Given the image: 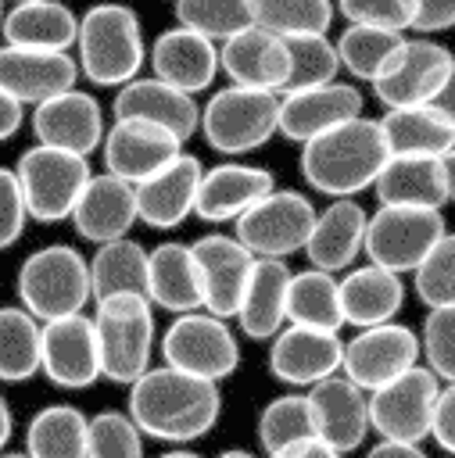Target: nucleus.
Instances as JSON below:
<instances>
[{"instance_id": "nucleus-1", "label": "nucleus", "mask_w": 455, "mask_h": 458, "mask_svg": "<svg viewBox=\"0 0 455 458\" xmlns=\"http://www.w3.org/2000/svg\"><path fill=\"white\" fill-rule=\"evenodd\" d=\"M125 415L136 422L143 437L186 444V440L204 437L219 422L222 390L211 379H197L168 365H158L129 383Z\"/></svg>"}, {"instance_id": "nucleus-2", "label": "nucleus", "mask_w": 455, "mask_h": 458, "mask_svg": "<svg viewBox=\"0 0 455 458\" xmlns=\"http://www.w3.org/2000/svg\"><path fill=\"white\" fill-rule=\"evenodd\" d=\"M387 143L376 118H348L301 143V175L326 197H355L369 190L387 161Z\"/></svg>"}, {"instance_id": "nucleus-3", "label": "nucleus", "mask_w": 455, "mask_h": 458, "mask_svg": "<svg viewBox=\"0 0 455 458\" xmlns=\"http://www.w3.org/2000/svg\"><path fill=\"white\" fill-rule=\"evenodd\" d=\"M75 47L79 75L93 86H125L147 61L140 14L118 0H104L82 11Z\"/></svg>"}, {"instance_id": "nucleus-4", "label": "nucleus", "mask_w": 455, "mask_h": 458, "mask_svg": "<svg viewBox=\"0 0 455 458\" xmlns=\"http://www.w3.org/2000/svg\"><path fill=\"white\" fill-rule=\"evenodd\" d=\"M93 333L100 351V376L129 386L150 369L154 351V304L136 293L93 301Z\"/></svg>"}, {"instance_id": "nucleus-5", "label": "nucleus", "mask_w": 455, "mask_h": 458, "mask_svg": "<svg viewBox=\"0 0 455 458\" xmlns=\"http://www.w3.org/2000/svg\"><path fill=\"white\" fill-rule=\"evenodd\" d=\"M90 268L86 258L68 243H50L32 250L18 268V304L36 318L79 315L90 304Z\"/></svg>"}, {"instance_id": "nucleus-6", "label": "nucleus", "mask_w": 455, "mask_h": 458, "mask_svg": "<svg viewBox=\"0 0 455 458\" xmlns=\"http://www.w3.org/2000/svg\"><path fill=\"white\" fill-rule=\"evenodd\" d=\"M276 122H279V93L251 89V86H222L201 107L197 132H204V140L219 154H247L269 143Z\"/></svg>"}, {"instance_id": "nucleus-7", "label": "nucleus", "mask_w": 455, "mask_h": 458, "mask_svg": "<svg viewBox=\"0 0 455 458\" xmlns=\"http://www.w3.org/2000/svg\"><path fill=\"white\" fill-rule=\"evenodd\" d=\"M448 233L441 208L416 204H380L365 222V258L387 272H416L419 261L434 250V243Z\"/></svg>"}, {"instance_id": "nucleus-8", "label": "nucleus", "mask_w": 455, "mask_h": 458, "mask_svg": "<svg viewBox=\"0 0 455 458\" xmlns=\"http://www.w3.org/2000/svg\"><path fill=\"white\" fill-rule=\"evenodd\" d=\"M14 175H18L29 218H36V222H64L93 172H90V161L79 157V154L32 143V147H25L18 154Z\"/></svg>"}, {"instance_id": "nucleus-9", "label": "nucleus", "mask_w": 455, "mask_h": 458, "mask_svg": "<svg viewBox=\"0 0 455 458\" xmlns=\"http://www.w3.org/2000/svg\"><path fill=\"white\" fill-rule=\"evenodd\" d=\"M161 358L168 369L197 376V379H226L240 365V344L226 318L208 311L176 315L161 336Z\"/></svg>"}, {"instance_id": "nucleus-10", "label": "nucleus", "mask_w": 455, "mask_h": 458, "mask_svg": "<svg viewBox=\"0 0 455 458\" xmlns=\"http://www.w3.org/2000/svg\"><path fill=\"white\" fill-rule=\"evenodd\" d=\"M437 390L441 379L426 365H412L391 383L369 390V433H376L380 440L423 444L430 437Z\"/></svg>"}, {"instance_id": "nucleus-11", "label": "nucleus", "mask_w": 455, "mask_h": 458, "mask_svg": "<svg viewBox=\"0 0 455 458\" xmlns=\"http://www.w3.org/2000/svg\"><path fill=\"white\" fill-rule=\"evenodd\" d=\"M315 222V204L297 190H269L236 218V240L254 258H287L305 247Z\"/></svg>"}, {"instance_id": "nucleus-12", "label": "nucleus", "mask_w": 455, "mask_h": 458, "mask_svg": "<svg viewBox=\"0 0 455 458\" xmlns=\"http://www.w3.org/2000/svg\"><path fill=\"white\" fill-rule=\"evenodd\" d=\"M412 365H419V336L401 322L365 326L351 340H344L340 376H348L365 394L391 383Z\"/></svg>"}, {"instance_id": "nucleus-13", "label": "nucleus", "mask_w": 455, "mask_h": 458, "mask_svg": "<svg viewBox=\"0 0 455 458\" xmlns=\"http://www.w3.org/2000/svg\"><path fill=\"white\" fill-rule=\"evenodd\" d=\"M39 372L61 390H86L100 379V351L90 315L39 322Z\"/></svg>"}, {"instance_id": "nucleus-14", "label": "nucleus", "mask_w": 455, "mask_h": 458, "mask_svg": "<svg viewBox=\"0 0 455 458\" xmlns=\"http://www.w3.org/2000/svg\"><path fill=\"white\" fill-rule=\"evenodd\" d=\"M451 50L434 43V39H405L401 50L394 54L391 68L373 79V97L387 107H412V104H430V97L441 89L448 68H451Z\"/></svg>"}, {"instance_id": "nucleus-15", "label": "nucleus", "mask_w": 455, "mask_h": 458, "mask_svg": "<svg viewBox=\"0 0 455 458\" xmlns=\"http://www.w3.org/2000/svg\"><path fill=\"white\" fill-rule=\"evenodd\" d=\"M179 150H183V140H176L168 129L143 122V118H115L100 140L104 172L133 186L154 175L158 168H165Z\"/></svg>"}, {"instance_id": "nucleus-16", "label": "nucleus", "mask_w": 455, "mask_h": 458, "mask_svg": "<svg viewBox=\"0 0 455 458\" xmlns=\"http://www.w3.org/2000/svg\"><path fill=\"white\" fill-rule=\"evenodd\" d=\"M32 136L43 147L90 157L104 140V111L93 93L72 86L32 107Z\"/></svg>"}, {"instance_id": "nucleus-17", "label": "nucleus", "mask_w": 455, "mask_h": 458, "mask_svg": "<svg viewBox=\"0 0 455 458\" xmlns=\"http://www.w3.org/2000/svg\"><path fill=\"white\" fill-rule=\"evenodd\" d=\"M190 250H193L197 276H201V311L233 318L247 272L254 265V254L236 236H226V233H208L193 240Z\"/></svg>"}, {"instance_id": "nucleus-18", "label": "nucleus", "mask_w": 455, "mask_h": 458, "mask_svg": "<svg viewBox=\"0 0 455 458\" xmlns=\"http://www.w3.org/2000/svg\"><path fill=\"white\" fill-rule=\"evenodd\" d=\"M308 408L315 422V440H322L337 454L358 451L369 437V394L340 372L308 386Z\"/></svg>"}, {"instance_id": "nucleus-19", "label": "nucleus", "mask_w": 455, "mask_h": 458, "mask_svg": "<svg viewBox=\"0 0 455 458\" xmlns=\"http://www.w3.org/2000/svg\"><path fill=\"white\" fill-rule=\"evenodd\" d=\"M340 333L283 326L269 344V372L287 386H315L340 372Z\"/></svg>"}, {"instance_id": "nucleus-20", "label": "nucleus", "mask_w": 455, "mask_h": 458, "mask_svg": "<svg viewBox=\"0 0 455 458\" xmlns=\"http://www.w3.org/2000/svg\"><path fill=\"white\" fill-rule=\"evenodd\" d=\"M79 82V64L72 50H25L0 47V89L25 104H43Z\"/></svg>"}, {"instance_id": "nucleus-21", "label": "nucleus", "mask_w": 455, "mask_h": 458, "mask_svg": "<svg viewBox=\"0 0 455 458\" xmlns=\"http://www.w3.org/2000/svg\"><path fill=\"white\" fill-rule=\"evenodd\" d=\"M68 218H72L75 233L97 247L122 240L136 225V190H133V182H125L111 172H93Z\"/></svg>"}, {"instance_id": "nucleus-22", "label": "nucleus", "mask_w": 455, "mask_h": 458, "mask_svg": "<svg viewBox=\"0 0 455 458\" xmlns=\"http://www.w3.org/2000/svg\"><path fill=\"white\" fill-rule=\"evenodd\" d=\"M362 114V93L351 82H326L297 93H279V122L276 132H283L294 143H308L312 136L358 118Z\"/></svg>"}, {"instance_id": "nucleus-23", "label": "nucleus", "mask_w": 455, "mask_h": 458, "mask_svg": "<svg viewBox=\"0 0 455 458\" xmlns=\"http://www.w3.org/2000/svg\"><path fill=\"white\" fill-rule=\"evenodd\" d=\"M201 161L186 150H179L165 168L136 182V222L150 229H176L193 215V197L201 182Z\"/></svg>"}, {"instance_id": "nucleus-24", "label": "nucleus", "mask_w": 455, "mask_h": 458, "mask_svg": "<svg viewBox=\"0 0 455 458\" xmlns=\"http://www.w3.org/2000/svg\"><path fill=\"white\" fill-rule=\"evenodd\" d=\"M115 118H143L154 122L161 129H168L176 140H190L201 125V107L190 93L154 79V75H136L125 86H118L115 100H111Z\"/></svg>"}, {"instance_id": "nucleus-25", "label": "nucleus", "mask_w": 455, "mask_h": 458, "mask_svg": "<svg viewBox=\"0 0 455 458\" xmlns=\"http://www.w3.org/2000/svg\"><path fill=\"white\" fill-rule=\"evenodd\" d=\"M269 190H276L269 168L240 165V161L215 165V168L201 172L197 197H193V215L201 222H236Z\"/></svg>"}, {"instance_id": "nucleus-26", "label": "nucleus", "mask_w": 455, "mask_h": 458, "mask_svg": "<svg viewBox=\"0 0 455 458\" xmlns=\"http://www.w3.org/2000/svg\"><path fill=\"white\" fill-rule=\"evenodd\" d=\"M365 222L369 215L355 197H337L322 211H315L312 233L301 247L312 268L330 276L340 268H351V261L362 254V243H365Z\"/></svg>"}, {"instance_id": "nucleus-27", "label": "nucleus", "mask_w": 455, "mask_h": 458, "mask_svg": "<svg viewBox=\"0 0 455 458\" xmlns=\"http://www.w3.org/2000/svg\"><path fill=\"white\" fill-rule=\"evenodd\" d=\"M150 68L154 79L183 89V93H201L215 82L219 75V47L204 39L201 32H190L183 25L165 29L150 43Z\"/></svg>"}, {"instance_id": "nucleus-28", "label": "nucleus", "mask_w": 455, "mask_h": 458, "mask_svg": "<svg viewBox=\"0 0 455 458\" xmlns=\"http://www.w3.org/2000/svg\"><path fill=\"white\" fill-rule=\"evenodd\" d=\"M219 68L229 75L233 86L269 89L279 93L287 82V47L283 36H272L258 25L222 39L219 47Z\"/></svg>"}, {"instance_id": "nucleus-29", "label": "nucleus", "mask_w": 455, "mask_h": 458, "mask_svg": "<svg viewBox=\"0 0 455 458\" xmlns=\"http://www.w3.org/2000/svg\"><path fill=\"white\" fill-rule=\"evenodd\" d=\"M287 283H290V268L283 258H254L233 315L244 336L272 340L287 326Z\"/></svg>"}, {"instance_id": "nucleus-30", "label": "nucleus", "mask_w": 455, "mask_h": 458, "mask_svg": "<svg viewBox=\"0 0 455 458\" xmlns=\"http://www.w3.org/2000/svg\"><path fill=\"white\" fill-rule=\"evenodd\" d=\"M147 301L172 315L201 311V276L190 243H158L147 250Z\"/></svg>"}, {"instance_id": "nucleus-31", "label": "nucleus", "mask_w": 455, "mask_h": 458, "mask_svg": "<svg viewBox=\"0 0 455 458\" xmlns=\"http://www.w3.org/2000/svg\"><path fill=\"white\" fill-rule=\"evenodd\" d=\"M79 32V18L61 0H29L4 11L0 36L7 47L25 50H72Z\"/></svg>"}, {"instance_id": "nucleus-32", "label": "nucleus", "mask_w": 455, "mask_h": 458, "mask_svg": "<svg viewBox=\"0 0 455 458\" xmlns=\"http://www.w3.org/2000/svg\"><path fill=\"white\" fill-rule=\"evenodd\" d=\"M340 286V311H344V326H383L394 322V315L405 304V283L398 272H387L380 265H362L351 268L344 279H337Z\"/></svg>"}, {"instance_id": "nucleus-33", "label": "nucleus", "mask_w": 455, "mask_h": 458, "mask_svg": "<svg viewBox=\"0 0 455 458\" xmlns=\"http://www.w3.org/2000/svg\"><path fill=\"white\" fill-rule=\"evenodd\" d=\"M376 122H380L387 154H401V157H444L455 147L451 125L430 104L387 107Z\"/></svg>"}, {"instance_id": "nucleus-34", "label": "nucleus", "mask_w": 455, "mask_h": 458, "mask_svg": "<svg viewBox=\"0 0 455 458\" xmlns=\"http://www.w3.org/2000/svg\"><path fill=\"white\" fill-rule=\"evenodd\" d=\"M373 190H376L380 204H416V208L448 204L441 157H401V154H391L383 161Z\"/></svg>"}, {"instance_id": "nucleus-35", "label": "nucleus", "mask_w": 455, "mask_h": 458, "mask_svg": "<svg viewBox=\"0 0 455 458\" xmlns=\"http://www.w3.org/2000/svg\"><path fill=\"white\" fill-rule=\"evenodd\" d=\"M86 268H90V297L93 301L118 297V293L147 297V250L129 236L100 243L93 250V258H86Z\"/></svg>"}, {"instance_id": "nucleus-36", "label": "nucleus", "mask_w": 455, "mask_h": 458, "mask_svg": "<svg viewBox=\"0 0 455 458\" xmlns=\"http://www.w3.org/2000/svg\"><path fill=\"white\" fill-rule=\"evenodd\" d=\"M287 326H308V329H326L340 333L344 311H340V286L330 272L305 268L290 272L287 283Z\"/></svg>"}, {"instance_id": "nucleus-37", "label": "nucleus", "mask_w": 455, "mask_h": 458, "mask_svg": "<svg viewBox=\"0 0 455 458\" xmlns=\"http://www.w3.org/2000/svg\"><path fill=\"white\" fill-rule=\"evenodd\" d=\"M86 415L75 404H47L25 426L29 458H86Z\"/></svg>"}, {"instance_id": "nucleus-38", "label": "nucleus", "mask_w": 455, "mask_h": 458, "mask_svg": "<svg viewBox=\"0 0 455 458\" xmlns=\"http://www.w3.org/2000/svg\"><path fill=\"white\" fill-rule=\"evenodd\" d=\"M39 372V322L21 304H0V383H25Z\"/></svg>"}, {"instance_id": "nucleus-39", "label": "nucleus", "mask_w": 455, "mask_h": 458, "mask_svg": "<svg viewBox=\"0 0 455 458\" xmlns=\"http://www.w3.org/2000/svg\"><path fill=\"white\" fill-rule=\"evenodd\" d=\"M401 43H405V32H387V29H369V25H348L333 47H337L340 68H348L351 79L373 82V79H380L391 68V61L401 50Z\"/></svg>"}, {"instance_id": "nucleus-40", "label": "nucleus", "mask_w": 455, "mask_h": 458, "mask_svg": "<svg viewBox=\"0 0 455 458\" xmlns=\"http://www.w3.org/2000/svg\"><path fill=\"white\" fill-rule=\"evenodd\" d=\"M283 47H287V82L279 93H297V89L337 82L340 61H337V47L326 32L283 36Z\"/></svg>"}, {"instance_id": "nucleus-41", "label": "nucleus", "mask_w": 455, "mask_h": 458, "mask_svg": "<svg viewBox=\"0 0 455 458\" xmlns=\"http://www.w3.org/2000/svg\"><path fill=\"white\" fill-rule=\"evenodd\" d=\"M315 437L308 394H279L272 397L258 415V444L265 454H276L297 440Z\"/></svg>"}, {"instance_id": "nucleus-42", "label": "nucleus", "mask_w": 455, "mask_h": 458, "mask_svg": "<svg viewBox=\"0 0 455 458\" xmlns=\"http://www.w3.org/2000/svg\"><path fill=\"white\" fill-rule=\"evenodd\" d=\"M176 21L190 32H201L211 43H222L254 25L251 0H176Z\"/></svg>"}, {"instance_id": "nucleus-43", "label": "nucleus", "mask_w": 455, "mask_h": 458, "mask_svg": "<svg viewBox=\"0 0 455 458\" xmlns=\"http://www.w3.org/2000/svg\"><path fill=\"white\" fill-rule=\"evenodd\" d=\"M254 25L272 36H305L326 32L333 21L330 0H251Z\"/></svg>"}, {"instance_id": "nucleus-44", "label": "nucleus", "mask_w": 455, "mask_h": 458, "mask_svg": "<svg viewBox=\"0 0 455 458\" xmlns=\"http://www.w3.org/2000/svg\"><path fill=\"white\" fill-rule=\"evenodd\" d=\"M86 458H143V433L125 411H97L86 422Z\"/></svg>"}, {"instance_id": "nucleus-45", "label": "nucleus", "mask_w": 455, "mask_h": 458, "mask_svg": "<svg viewBox=\"0 0 455 458\" xmlns=\"http://www.w3.org/2000/svg\"><path fill=\"white\" fill-rule=\"evenodd\" d=\"M416 293L426 308H455V233H444L412 272Z\"/></svg>"}, {"instance_id": "nucleus-46", "label": "nucleus", "mask_w": 455, "mask_h": 458, "mask_svg": "<svg viewBox=\"0 0 455 458\" xmlns=\"http://www.w3.org/2000/svg\"><path fill=\"white\" fill-rule=\"evenodd\" d=\"M419 354H426V369L441 383H455V308H430L419 333Z\"/></svg>"}, {"instance_id": "nucleus-47", "label": "nucleus", "mask_w": 455, "mask_h": 458, "mask_svg": "<svg viewBox=\"0 0 455 458\" xmlns=\"http://www.w3.org/2000/svg\"><path fill=\"white\" fill-rule=\"evenodd\" d=\"M337 11L348 18V25L405 32V29H412L416 0H337Z\"/></svg>"}, {"instance_id": "nucleus-48", "label": "nucleus", "mask_w": 455, "mask_h": 458, "mask_svg": "<svg viewBox=\"0 0 455 458\" xmlns=\"http://www.w3.org/2000/svg\"><path fill=\"white\" fill-rule=\"evenodd\" d=\"M25 222H29V211H25V197H21L18 175H14V168L0 165V250L14 247L21 240Z\"/></svg>"}, {"instance_id": "nucleus-49", "label": "nucleus", "mask_w": 455, "mask_h": 458, "mask_svg": "<svg viewBox=\"0 0 455 458\" xmlns=\"http://www.w3.org/2000/svg\"><path fill=\"white\" fill-rule=\"evenodd\" d=\"M430 437L444 454H455V383H444L434 401V419H430Z\"/></svg>"}, {"instance_id": "nucleus-50", "label": "nucleus", "mask_w": 455, "mask_h": 458, "mask_svg": "<svg viewBox=\"0 0 455 458\" xmlns=\"http://www.w3.org/2000/svg\"><path fill=\"white\" fill-rule=\"evenodd\" d=\"M455 25V0H416V18L412 29L430 36V32H444Z\"/></svg>"}, {"instance_id": "nucleus-51", "label": "nucleus", "mask_w": 455, "mask_h": 458, "mask_svg": "<svg viewBox=\"0 0 455 458\" xmlns=\"http://www.w3.org/2000/svg\"><path fill=\"white\" fill-rule=\"evenodd\" d=\"M430 107H434V111L451 125V132H455V61H451V68H448L441 89L430 97Z\"/></svg>"}, {"instance_id": "nucleus-52", "label": "nucleus", "mask_w": 455, "mask_h": 458, "mask_svg": "<svg viewBox=\"0 0 455 458\" xmlns=\"http://www.w3.org/2000/svg\"><path fill=\"white\" fill-rule=\"evenodd\" d=\"M265 458H348V454H337V451L326 447L322 440L308 437V440H297V444H290V447H283V451H276V454H265Z\"/></svg>"}, {"instance_id": "nucleus-53", "label": "nucleus", "mask_w": 455, "mask_h": 458, "mask_svg": "<svg viewBox=\"0 0 455 458\" xmlns=\"http://www.w3.org/2000/svg\"><path fill=\"white\" fill-rule=\"evenodd\" d=\"M21 122H25V107H21L14 97H7V93L0 89V143L11 140V136L21 129Z\"/></svg>"}, {"instance_id": "nucleus-54", "label": "nucleus", "mask_w": 455, "mask_h": 458, "mask_svg": "<svg viewBox=\"0 0 455 458\" xmlns=\"http://www.w3.org/2000/svg\"><path fill=\"white\" fill-rule=\"evenodd\" d=\"M365 458H430L423 444H401V440H380L365 451Z\"/></svg>"}, {"instance_id": "nucleus-55", "label": "nucleus", "mask_w": 455, "mask_h": 458, "mask_svg": "<svg viewBox=\"0 0 455 458\" xmlns=\"http://www.w3.org/2000/svg\"><path fill=\"white\" fill-rule=\"evenodd\" d=\"M441 168H444V190H448V200H455V147L441 157Z\"/></svg>"}, {"instance_id": "nucleus-56", "label": "nucleus", "mask_w": 455, "mask_h": 458, "mask_svg": "<svg viewBox=\"0 0 455 458\" xmlns=\"http://www.w3.org/2000/svg\"><path fill=\"white\" fill-rule=\"evenodd\" d=\"M11 429H14V419H11V404H7V397L0 394V451H4V444L11 440Z\"/></svg>"}, {"instance_id": "nucleus-57", "label": "nucleus", "mask_w": 455, "mask_h": 458, "mask_svg": "<svg viewBox=\"0 0 455 458\" xmlns=\"http://www.w3.org/2000/svg\"><path fill=\"white\" fill-rule=\"evenodd\" d=\"M158 458H201L197 451H186V447H172V451H165V454H158Z\"/></svg>"}, {"instance_id": "nucleus-58", "label": "nucleus", "mask_w": 455, "mask_h": 458, "mask_svg": "<svg viewBox=\"0 0 455 458\" xmlns=\"http://www.w3.org/2000/svg\"><path fill=\"white\" fill-rule=\"evenodd\" d=\"M219 458H258V454H251V451H244V447H229V451H222Z\"/></svg>"}, {"instance_id": "nucleus-59", "label": "nucleus", "mask_w": 455, "mask_h": 458, "mask_svg": "<svg viewBox=\"0 0 455 458\" xmlns=\"http://www.w3.org/2000/svg\"><path fill=\"white\" fill-rule=\"evenodd\" d=\"M0 458H29L25 451H0Z\"/></svg>"}, {"instance_id": "nucleus-60", "label": "nucleus", "mask_w": 455, "mask_h": 458, "mask_svg": "<svg viewBox=\"0 0 455 458\" xmlns=\"http://www.w3.org/2000/svg\"><path fill=\"white\" fill-rule=\"evenodd\" d=\"M4 11H7V0H0V21H4Z\"/></svg>"}, {"instance_id": "nucleus-61", "label": "nucleus", "mask_w": 455, "mask_h": 458, "mask_svg": "<svg viewBox=\"0 0 455 458\" xmlns=\"http://www.w3.org/2000/svg\"><path fill=\"white\" fill-rule=\"evenodd\" d=\"M14 4H29V0H14Z\"/></svg>"}]
</instances>
